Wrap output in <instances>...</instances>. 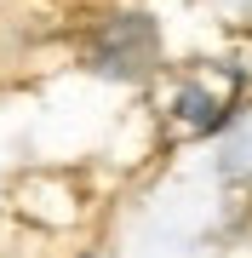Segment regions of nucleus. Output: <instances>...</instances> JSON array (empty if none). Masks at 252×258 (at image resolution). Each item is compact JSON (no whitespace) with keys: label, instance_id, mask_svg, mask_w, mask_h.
I'll return each mask as SVG.
<instances>
[{"label":"nucleus","instance_id":"1","mask_svg":"<svg viewBox=\"0 0 252 258\" xmlns=\"http://www.w3.org/2000/svg\"><path fill=\"white\" fill-rule=\"evenodd\" d=\"M241 98V75L229 63H189L172 75L166 98H160V115H166V132L172 138H206L218 132Z\"/></svg>","mask_w":252,"mask_h":258},{"label":"nucleus","instance_id":"2","mask_svg":"<svg viewBox=\"0 0 252 258\" xmlns=\"http://www.w3.org/2000/svg\"><path fill=\"white\" fill-rule=\"evenodd\" d=\"M86 57H92L98 75L143 81V75H155V63H160V29H155V18H143V12H115V18L92 35Z\"/></svg>","mask_w":252,"mask_h":258}]
</instances>
